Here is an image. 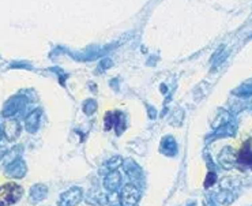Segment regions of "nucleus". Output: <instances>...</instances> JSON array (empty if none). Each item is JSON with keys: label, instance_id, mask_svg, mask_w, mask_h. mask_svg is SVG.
I'll list each match as a JSON object with an SVG mask.
<instances>
[{"label": "nucleus", "instance_id": "14", "mask_svg": "<svg viewBox=\"0 0 252 206\" xmlns=\"http://www.w3.org/2000/svg\"><path fill=\"white\" fill-rule=\"evenodd\" d=\"M83 110H85V113H88V115H93L97 110V103H95L94 100H88L85 105H83Z\"/></svg>", "mask_w": 252, "mask_h": 206}, {"label": "nucleus", "instance_id": "13", "mask_svg": "<svg viewBox=\"0 0 252 206\" xmlns=\"http://www.w3.org/2000/svg\"><path fill=\"white\" fill-rule=\"evenodd\" d=\"M122 163H123V158L119 157V156H116V157L110 158L108 163L105 164V168H107L109 172L117 171V168L122 165Z\"/></svg>", "mask_w": 252, "mask_h": 206}, {"label": "nucleus", "instance_id": "17", "mask_svg": "<svg viewBox=\"0 0 252 206\" xmlns=\"http://www.w3.org/2000/svg\"><path fill=\"white\" fill-rule=\"evenodd\" d=\"M112 206H123V205H112Z\"/></svg>", "mask_w": 252, "mask_h": 206}, {"label": "nucleus", "instance_id": "9", "mask_svg": "<svg viewBox=\"0 0 252 206\" xmlns=\"http://www.w3.org/2000/svg\"><path fill=\"white\" fill-rule=\"evenodd\" d=\"M41 115H42L41 110H36L26 117L25 127H26V130L29 132H36V131L38 130V127H40L41 124Z\"/></svg>", "mask_w": 252, "mask_h": 206}, {"label": "nucleus", "instance_id": "15", "mask_svg": "<svg viewBox=\"0 0 252 206\" xmlns=\"http://www.w3.org/2000/svg\"><path fill=\"white\" fill-rule=\"evenodd\" d=\"M216 180H217L216 175H214L213 172H209V173H207V178L204 180V187H206V188H207V187H211V186L216 183Z\"/></svg>", "mask_w": 252, "mask_h": 206}, {"label": "nucleus", "instance_id": "10", "mask_svg": "<svg viewBox=\"0 0 252 206\" xmlns=\"http://www.w3.org/2000/svg\"><path fill=\"white\" fill-rule=\"evenodd\" d=\"M237 161L243 165H252V144L251 141H247L243 148L240 149L237 156Z\"/></svg>", "mask_w": 252, "mask_h": 206}, {"label": "nucleus", "instance_id": "5", "mask_svg": "<svg viewBox=\"0 0 252 206\" xmlns=\"http://www.w3.org/2000/svg\"><path fill=\"white\" fill-rule=\"evenodd\" d=\"M3 135L6 137L7 141L14 142L20 134V124L18 120H7L3 126Z\"/></svg>", "mask_w": 252, "mask_h": 206}, {"label": "nucleus", "instance_id": "11", "mask_svg": "<svg viewBox=\"0 0 252 206\" xmlns=\"http://www.w3.org/2000/svg\"><path fill=\"white\" fill-rule=\"evenodd\" d=\"M22 107H23V98H20V97H14V98H11V100L7 103L6 108L3 111V115L7 117L13 116L17 112H19V111L22 110Z\"/></svg>", "mask_w": 252, "mask_h": 206}, {"label": "nucleus", "instance_id": "7", "mask_svg": "<svg viewBox=\"0 0 252 206\" xmlns=\"http://www.w3.org/2000/svg\"><path fill=\"white\" fill-rule=\"evenodd\" d=\"M86 204L90 206H105L108 204V197L100 190H90L86 197Z\"/></svg>", "mask_w": 252, "mask_h": 206}, {"label": "nucleus", "instance_id": "3", "mask_svg": "<svg viewBox=\"0 0 252 206\" xmlns=\"http://www.w3.org/2000/svg\"><path fill=\"white\" fill-rule=\"evenodd\" d=\"M83 191L81 187H71L67 191L60 194V198L57 201V206H76L82 201Z\"/></svg>", "mask_w": 252, "mask_h": 206}, {"label": "nucleus", "instance_id": "1", "mask_svg": "<svg viewBox=\"0 0 252 206\" xmlns=\"http://www.w3.org/2000/svg\"><path fill=\"white\" fill-rule=\"evenodd\" d=\"M23 195L22 186L14 182H8L0 186V206H11L17 204Z\"/></svg>", "mask_w": 252, "mask_h": 206}, {"label": "nucleus", "instance_id": "2", "mask_svg": "<svg viewBox=\"0 0 252 206\" xmlns=\"http://www.w3.org/2000/svg\"><path fill=\"white\" fill-rule=\"evenodd\" d=\"M141 199V191L135 185L123 186L120 192V204L123 206H135Z\"/></svg>", "mask_w": 252, "mask_h": 206}, {"label": "nucleus", "instance_id": "4", "mask_svg": "<svg viewBox=\"0 0 252 206\" xmlns=\"http://www.w3.org/2000/svg\"><path fill=\"white\" fill-rule=\"evenodd\" d=\"M27 172V167H26V163L22 160V158H15L13 160L11 163H8L6 167V176L8 178H13V179H22L25 175H26Z\"/></svg>", "mask_w": 252, "mask_h": 206}, {"label": "nucleus", "instance_id": "6", "mask_svg": "<svg viewBox=\"0 0 252 206\" xmlns=\"http://www.w3.org/2000/svg\"><path fill=\"white\" fill-rule=\"evenodd\" d=\"M122 185V175L119 173V171L109 172L108 175L104 179V187L108 190L109 192H116L120 188Z\"/></svg>", "mask_w": 252, "mask_h": 206}, {"label": "nucleus", "instance_id": "12", "mask_svg": "<svg viewBox=\"0 0 252 206\" xmlns=\"http://www.w3.org/2000/svg\"><path fill=\"white\" fill-rule=\"evenodd\" d=\"M124 169H126V172L128 173L129 176H138V173H141L139 167H138L132 160L126 161V164H124Z\"/></svg>", "mask_w": 252, "mask_h": 206}, {"label": "nucleus", "instance_id": "16", "mask_svg": "<svg viewBox=\"0 0 252 206\" xmlns=\"http://www.w3.org/2000/svg\"><path fill=\"white\" fill-rule=\"evenodd\" d=\"M1 137H3V130L0 129V139H1Z\"/></svg>", "mask_w": 252, "mask_h": 206}, {"label": "nucleus", "instance_id": "8", "mask_svg": "<svg viewBox=\"0 0 252 206\" xmlns=\"http://www.w3.org/2000/svg\"><path fill=\"white\" fill-rule=\"evenodd\" d=\"M48 195V187L45 185H41V183H37V185L32 186L30 188V192H29V199L30 202L33 204H38L42 199L47 198Z\"/></svg>", "mask_w": 252, "mask_h": 206}]
</instances>
